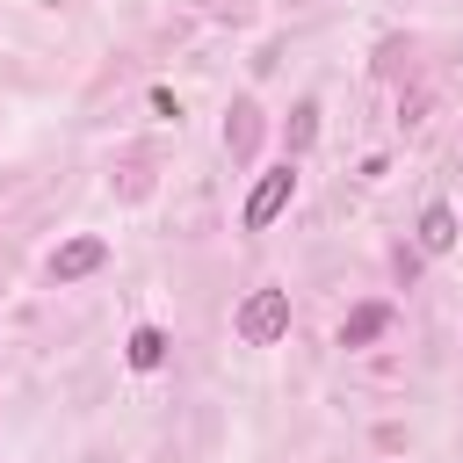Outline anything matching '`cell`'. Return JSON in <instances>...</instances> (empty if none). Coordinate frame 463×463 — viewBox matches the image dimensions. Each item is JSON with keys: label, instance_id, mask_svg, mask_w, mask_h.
Returning a JSON list of instances; mask_svg holds the SVG:
<instances>
[{"label": "cell", "instance_id": "cell-3", "mask_svg": "<svg viewBox=\"0 0 463 463\" xmlns=\"http://www.w3.org/2000/svg\"><path fill=\"white\" fill-rule=\"evenodd\" d=\"M109 260V239L101 232H80V239H65L58 253H51V282H80V275H94Z\"/></svg>", "mask_w": 463, "mask_h": 463}, {"label": "cell", "instance_id": "cell-2", "mask_svg": "<svg viewBox=\"0 0 463 463\" xmlns=\"http://www.w3.org/2000/svg\"><path fill=\"white\" fill-rule=\"evenodd\" d=\"M289 333V289H253L239 304V340L246 347H275Z\"/></svg>", "mask_w": 463, "mask_h": 463}, {"label": "cell", "instance_id": "cell-8", "mask_svg": "<svg viewBox=\"0 0 463 463\" xmlns=\"http://www.w3.org/2000/svg\"><path fill=\"white\" fill-rule=\"evenodd\" d=\"M159 362H166V333L159 326H137L130 333V369H159Z\"/></svg>", "mask_w": 463, "mask_h": 463}, {"label": "cell", "instance_id": "cell-7", "mask_svg": "<svg viewBox=\"0 0 463 463\" xmlns=\"http://www.w3.org/2000/svg\"><path fill=\"white\" fill-rule=\"evenodd\" d=\"M311 137H318V101H297V116H289V130H282V159L311 152Z\"/></svg>", "mask_w": 463, "mask_h": 463}, {"label": "cell", "instance_id": "cell-4", "mask_svg": "<svg viewBox=\"0 0 463 463\" xmlns=\"http://www.w3.org/2000/svg\"><path fill=\"white\" fill-rule=\"evenodd\" d=\"M253 145H260V109H253V101H232V116H224V152H232V159H253Z\"/></svg>", "mask_w": 463, "mask_h": 463}, {"label": "cell", "instance_id": "cell-6", "mask_svg": "<svg viewBox=\"0 0 463 463\" xmlns=\"http://www.w3.org/2000/svg\"><path fill=\"white\" fill-rule=\"evenodd\" d=\"M376 333H391V304H354L340 326V347H369Z\"/></svg>", "mask_w": 463, "mask_h": 463}, {"label": "cell", "instance_id": "cell-5", "mask_svg": "<svg viewBox=\"0 0 463 463\" xmlns=\"http://www.w3.org/2000/svg\"><path fill=\"white\" fill-rule=\"evenodd\" d=\"M420 253H456V210L449 203H427L420 210Z\"/></svg>", "mask_w": 463, "mask_h": 463}, {"label": "cell", "instance_id": "cell-1", "mask_svg": "<svg viewBox=\"0 0 463 463\" xmlns=\"http://www.w3.org/2000/svg\"><path fill=\"white\" fill-rule=\"evenodd\" d=\"M289 195H297V159H282V166H268V174L253 181V195H246L239 224H246V232H268V224L289 210Z\"/></svg>", "mask_w": 463, "mask_h": 463}]
</instances>
